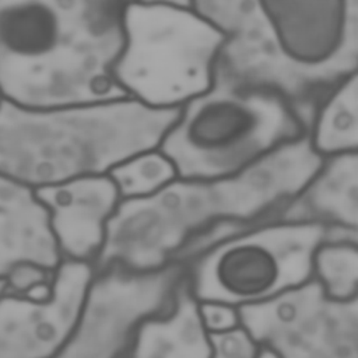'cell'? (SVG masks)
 Listing matches in <instances>:
<instances>
[{"label": "cell", "instance_id": "6da1fadb", "mask_svg": "<svg viewBox=\"0 0 358 358\" xmlns=\"http://www.w3.org/2000/svg\"><path fill=\"white\" fill-rule=\"evenodd\" d=\"M320 162L303 134L235 175L175 178L147 197L120 200L92 267L150 271L187 263L236 232L274 221Z\"/></svg>", "mask_w": 358, "mask_h": 358}, {"label": "cell", "instance_id": "7a4b0ae2", "mask_svg": "<svg viewBox=\"0 0 358 358\" xmlns=\"http://www.w3.org/2000/svg\"><path fill=\"white\" fill-rule=\"evenodd\" d=\"M224 36L220 64L274 90L306 131L323 94L358 71V0H190Z\"/></svg>", "mask_w": 358, "mask_h": 358}, {"label": "cell", "instance_id": "3957f363", "mask_svg": "<svg viewBox=\"0 0 358 358\" xmlns=\"http://www.w3.org/2000/svg\"><path fill=\"white\" fill-rule=\"evenodd\" d=\"M126 0H0V95L32 108L126 96L112 78Z\"/></svg>", "mask_w": 358, "mask_h": 358}, {"label": "cell", "instance_id": "277c9868", "mask_svg": "<svg viewBox=\"0 0 358 358\" xmlns=\"http://www.w3.org/2000/svg\"><path fill=\"white\" fill-rule=\"evenodd\" d=\"M178 109L120 96L48 108L0 99V175L32 190L105 175L158 147Z\"/></svg>", "mask_w": 358, "mask_h": 358}, {"label": "cell", "instance_id": "5b68a950", "mask_svg": "<svg viewBox=\"0 0 358 358\" xmlns=\"http://www.w3.org/2000/svg\"><path fill=\"white\" fill-rule=\"evenodd\" d=\"M303 134L284 95L236 80L218 62L211 84L179 106L157 148L178 178L211 179L235 175Z\"/></svg>", "mask_w": 358, "mask_h": 358}, {"label": "cell", "instance_id": "8992f818", "mask_svg": "<svg viewBox=\"0 0 358 358\" xmlns=\"http://www.w3.org/2000/svg\"><path fill=\"white\" fill-rule=\"evenodd\" d=\"M222 34L193 6L126 0L112 78L129 98L176 109L213 81Z\"/></svg>", "mask_w": 358, "mask_h": 358}, {"label": "cell", "instance_id": "52a82bcc", "mask_svg": "<svg viewBox=\"0 0 358 358\" xmlns=\"http://www.w3.org/2000/svg\"><path fill=\"white\" fill-rule=\"evenodd\" d=\"M329 239H358L320 224L270 221L236 232L186 263L199 301L236 308L271 299L312 278V259Z\"/></svg>", "mask_w": 358, "mask_h": 358}, {"label": "cell", "instance_id": "ba28073f", "mask_svg": "<svg viewBox=\"0 0 358 358\" xmlns=\"http://www.w3.org/2000/svg\"><path fill=\"white\" fill-rule=\"evenodd\" d=\"M238 309L241 324L274 358H358V298H330L313 278Z\"/></svg>", "mask_w": 358, "mask_h": 358}, {"label": "cell", "instance_id": "9c48e42d", "mask_svg": "<svg viewBox=\"0 0 358 358\" xmlns=\"http://www.w3.org/2000/svg\"><path fill=\"white\" fill-rule=\"evenodd\" d=\"M92 275V264L62 260L48 299L1 294L0 358L52 357L71 333Z\"/></svg>", "mask_w": 358, "mask_h": 358}, {"label": "cell", "instance_id": "30bf717a", "mask_svg": "<svg viewBox=\"0 0 358 358\" xmlns=\"http://www.w3.org/2000/svg\"><path fill=\"white\" fill-rule=\"evenodd\" d=\"M34 192L48 211L62 259L94 264L103 245L108 222L120 203L110 176H84Z\"/></svg>", "mask_w": 358, "mask_h": 358}, {"label": "cell", "instance_id": "8fae6325", "mask_svg": "<svg viewBox=\"0 0 358 358\" xmlns=\"http://www.w3.org/2000/svg\"><path fill=\"white\" fill-rule=\"evenodd\" d=\"M274 221L320 224L358 235V151L322 158Z\"/></svg>", "mask_w": 358, "mask_h": 358}, {"label": "cell", "instance_id": "7c38bea8", "mask_svg": "<svg viewBox=\"0 0 358 358\" xmlns=\"http://www.w3.org/2000/svg\"><path fill=\"white\" fill-rule=\"evenodd\" d=\"M62 260L35 192L0 175V280L22 264L57 270Z\"/></svg>", "mask_w": 358, "mask_h": 358}, {"label": "cell", "instance_id": "4fadbf2b", "mask_svg": "<svg viewBox=\"0 0 358 358\" xmlns=\"http://www.w3.org/2000/svg\"><path fill=\"white\" fill-rule=\"evenodd\" d=\"M122 358H210L208 333L185 278L171 306L137 326Z\"/></svg>", "mask_w": 358, "mask_h": 358}, {"label": "cell", "instance_id": "5bb4252c", "mask_svg": "<svg viewBox=\"0 0 358 358\" xmlns=\"http://www.w3.org/2000/svg\"><path fill=\"white\" fill-rule=\"evenodd\" d=\"M306 134L322 158L358 151V71L323 94L313 108Z\"/></svg>", "mask_w": 358, "mask_h": 358}, {"label": "cell", "instance_id": "9a60e30c", "mask_svg": "<svg viewBox=\"0 0 358 358\" xmlns=\"http://www.w3.org/2000/svg\"><path fill=\"white\" fill-rule=\"evenodd\" d=\"M126 345L127 333L116 316L99 308H87L49 358H122Z\"/></svg>", "mask_w": 358, "mask_h": 358}, {"label": "cell", "instance_id": "2e32d148", "mask_svg": "<svg viewBox=\"0 0 358 358\" xmlns=\"http://www.w3.org/2000/svg\"><path fill=\"white\" fill-rule=\"evenodd\" d=\"M312 278L334 299L358 298V239H329L312 259Z\"/></svg>", "mask_w": 358, "mask_h": 358}, {"label": "cell", "instance_id": "e0dca14e", "mask_svg": "<svg viewBox=\"0 0 358 358\" xmlns=\"http://www.w3.org/2000/svg\"><path fill=\"white\" fill-rule=\"evenodd\" d=\"M108 175L120 200L147 197L178 178L172 162L157 147L122 161Z\"/></svg>", "mask_w": 358, "mask_h": 358}, {"label": "cell", "instance_id": "ac0fdd59", "mask_svg": "<svg viewBox=\"0 0 358 358\" xmlns=\"http://www.w3.org/2000/svg\"><path fill=\"white\" fill-rule=\"evenodd\" d=\"M210 358H259L262 348L242 326L208 334Z\"/></svg>", "mask_w": 358, "mask_h": 358}, {"label": "cell", "instance_id": "d6986e66", "mask_svg": "<svg viewBox=\"0 0 358 358\" xmlns=\"http://www.w3.org/2000/svg\"><path fill=\"white\" fill-rule=\"evenodd\" d=\"M199 316H200L201 324L204 326L208 334L231 330L241 324L239 309L236 306L222 303V302H214V301L199 302Z\"/></svg>", "mask_w": 358, "mask_h": 358}, {"label": "cell", "instance_id": "ffe728a7", "mask_svg": "<svg viewBox=\"0 0 358 358\" xmlns=\"http://www.w3.org/2000/svg\"><path fill=\"white\" fill-rule=\"evenodd\" d=\"M151 1H165V3H175V4H190V0H151Z\"/></svg>", "mask_w": 358, "mask_h": 358}, {"label": "cell", "instance_id": "44dd1931", "mask_svg": "<svg viewBox=\"0 0 358 358\" xmlns=\"http://www.w3.org/2000/svg\"><path fill=\"white\" fill-rule=\"evenodd\" d=\"M259 358H274L271 354H268L267 351H264V350H262V352H260V355H259Z\"/></svg>", "mask_w": 358, "mask_h": 358}, {"label": "cell", "instance_id": "7402d4cb", "mask_svg": "<svg viewBox=\"0 0 358 358\" xmlns=\"http://www.w3.org/2000/svg\"><path fill=\"white\" fill-rule=\"evenodd\" d=\"M0 99H1V95H0Z\"/></svg>", "mask_w": 358, "mask_h": 358}]
</instances>
